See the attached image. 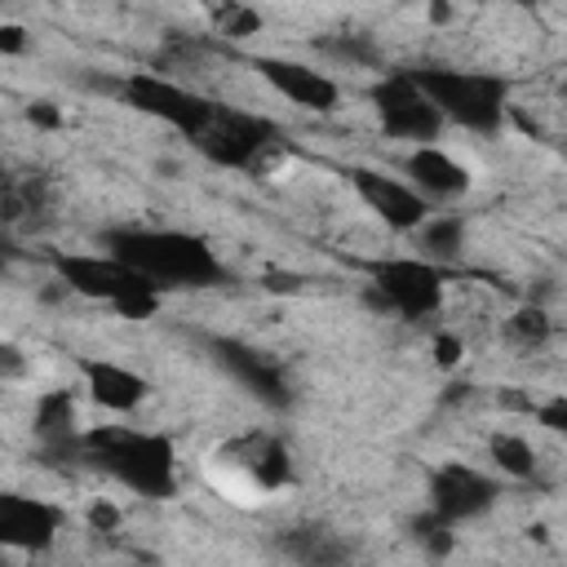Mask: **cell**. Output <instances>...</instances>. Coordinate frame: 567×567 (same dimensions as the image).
Returning <instances> with one entry per match:
<instances>
[{
    "label": "cell",
    "instance_id": "obj_1",
    "mask_svg": "<svg viewBox=\"0 0 567 567\" xmlns=\"http://www.w3.org/2000/svg\"><path fill=\"white\" fill-rule=\"evenodd\" d=\"M102 248L120 257L128 270L151 279L159 292L168 288H208L226 279L221 257L213 244L195 230H173V226H111L102 235Z\"/></svg>",
    "mask_w": 567,
    "mask_h": 567
},
{
    "label": "cell",
    "instance_id": "obj_2",
    "mask_svg": "<svg viewBox=\"0 0 567 567\" xmlns=\"http://www.w3.org/2000/svg\"><path fill=\"white\" fill-rule=\"evenodd\" d=\"M80 452L89 470H102L120 487L146 501H168L182 483L177 447L159 430H128V425H89L80 434Z\"/></svg>",
    "mask_w": 567,
    "mask_h": 567
},
{
    "label": "cell",
    "instance_id": "obj_3",
    "mask_svg": "<svg viewBox=\"0 0 567 567\" xmlns=\"http://www.w3.org/2000/svg\"><path fill=\"white\" fill-rule=\"evenodd\" d=\"M49 270L66 292H75L84 301H102L120 319L142 323V319H155L164 306V292L111 252H62L58 248V252H49Z\"/></svg>",
    "mask_w": 567,
    "mask_h": 567
},
{
    "label": "cell",
    "instance_id": "obj_4",
    "mask_svg": "<svg viewBox=\"0 0 567 567\" xmlns=\"http://www.w3.org/2000/svg\"><path fill=\"white\" fill-rule=\"evenodd\" d=\"M421 93L434 102L443 124H456L465 133L492 137L501 133L509 115V80L496 71H474V66H421L412 71Z\"/></svg>",
    "mask_w": 567,
    "mask_h": 567
},
{
    "label": "cell",
    "instance_id": "obj_5",
    "mask_svg": "<svg viewBox=\"0 0 567 567\" xmlns=\"http://www.w3.org/2000/svg\"><path fill=\"white\" fill-rule=\"evenodd\" d=\"M190 146L208 164L235 168V173H266L279 159H288V151H292L275 120H266L257 111H235V106H221V102H217L213 120L190 137Z\"/></svg>",
    "mask_w": 567,
    "mask_h": 567
},
{
    "label": "cell",
    "instance_id": "obj_6",
    "mask_svg": "<svg viewBox=\"0 0 567 567\" xmlns=\"http://www.w3.org/2000/svg\"><path fill=\"white\" fill-rule=\"evenodd\" d=\"M363 270H368L363 297L381 315H399V319L421 323V319H434L443 310V292H447L443 266H434L416 252H399V257H377Z\"/></svg>",
    "mask_w": 567,
    "mask_h": 567
},
{
    "label": "cell",
    "instance_id": "obj_7",
    "mask_svg": "<svg viewBox=\"0 0 567 567\" xmlns=\"http://www.w3.org/2000/svg\"><path fill=\"white\" fill-rule=\"evenodd\" d=\"M115 93H120L124 106H133L137 115L177 128L186 142H190V137L213 120V111H217V102H213L208 93H199V89H190V84H182V80H173V75H159V71H128V75L115 84Z\"/></svg>",
    "mask_w": 567,
    "mask_h": 567
},
{
    "label": "cell",
    "instance_id": "obj_8",
    "mask_svg": "<svg viewBox=\"0 0 567 567\" xmlns=\"http://www.w3.org/2000/svg\"><path fill=\"white\" fill-rule=\"evenodd\" d=\"M368 102L377 111V124L390 142H439L443 137V115L434 111V102L421 93L412 71H385L368 84Z\"/></svg>",
    "mask_w": 567,
    "mask_h": 567
},
{
    "label": "cell",
    "instance_id": "obj_9",
    "mask_svg": "<svg viewBox=\"0 0 567 567\" xmlns=\"http://www.w3.org/2000/svg\"><path fill=\"white\" fill-rule=\"evenodd\" d=\"M217 465L230 470L248 492H279L292 483V452L275 430H248L217 447Z\"/></svg>",
    "mask_w": 567,
    "mask_h": 567
},
{
    "label": "cell",
    "instance_id": "obj_10",
    "mask_svg": "<svg viewBox=\"0 0 567 567\" xmlns=\"http://www.w3.org/2000/svg\"><path fill=\"white\" fill-rule=\"evenodd\" d=\"M425 492H430V509L443 523H452V527H465V523L492 514L496 501H501V483L492 474H483L478 465H465V461L439 465L430 474V487Z\"/></svg>",
    "mask_w": 567,
    "mask_h": 567
},
{
    "label": "cell",
    "instance_id": "obj_11",
    "mask_svg": "<svg viewBox=\"0 0 567 567\" xmlns=\"http://www.w3.org/2000/svg\"><path fill=\"white\" fill-rule=\"evenodd\" d=\"M350 186H354V195L363 199V208H368L381 226H390V230H399V235H412V230L425 221V213L434 208V204H425V195H421L408 177L385 173V168L359 164V168L350 173Z\"/></svg>",
    "mask_w": 567,
    "mask_h": 567
},
{
    "label": "cell",
    "instance_id": "obj_12",
    "mask_svg": "<svg viewBox=\"0 0 567 567\" xmlns=\"http://www.w3.org/2000/svg\"><path fill=\"white\" fill-rule=\"evenodd\" d=\"M252 71L261 75V84L270 93H279L284 102H292L297 111H310V115H328L341 106V84L310 66V62H297V58H279V53H261L252 58Z\"/></svg>",
    "mask_w": 567,
    "mask_h": 567
},
{
    "label": "cell",
    "instance_id": "obj_13",
    "mask_svg": "<svg viewBox=\"0 0 567 567\" xmlns=\"http://www.w3.org/2000/svg\"><path fill=\"white\" fill-rule=\"evenodd\" d=\"M213 359H217L257 403H266V408H288V403H292L288 368H284L275 354H266V350H257V346H248V341H235V337H217V341H213Z\"/></svg>",
    "mask_w": 567,
    "mask_h": 567
},
{
    "label": "cell",
    "instance_id": "obj_14",
    "mask_svg": "<svg viewBox=\"0 0 567 567\" xmlns=\"http://www.w3.org/2000/svg\"><path fill=\"white\" fill-rule=\"evenodd\" d=\"M62 532V509L27 496V492H0V545L22 554H44Z\"/></svg>",
    "mask_w": 567,
    "mask_h": 567
},
{
    "label": "cell",
    "instance_id": "obj_15",
    "mask_svg": "<svg viewBox=\"0 0 567 567\" xmlns=\"http://www.w3.org/2000/svg\"><path fill=\"white\" fill-rule=\"evenodd\" d=\"M31 434L44 452V461H71V465H84V452H80V403L71 390H44L31 408Z\"/></svg>",
    "mask_w": 567,
    "mask_h": 567
},
{
    "label": "cell",
    "instance_id": "obj_16",
    "mask_svg": "<svg viewBox=\"0 0 567 567\" xmlns=\"http://www.w3.org/2000/svg\"><path fill=\"white\" fill-rule=\"evenodd\" d=\"M80 381H84L89 403H97V408H106V412H115V416L137 412V408L146 403V394H151V381H146L142 372H133L128 363L106 359V354L80 359Z\"/></svg>",
    "mask_w": 567,
    "mask_h": 567
},
{
    "label": "cell",
    "instance_id": "obj_17",
    "mask_svg": "<svg viewBox=\"0 0 567 567\" xmlns=\"http://www.w3.org/2000/svg\"><path fill=\"white\" fill-rule=\"evenodd\" d=\"M403 177L425 195V204H452L470 190V168L439 142H421L403 155Z\"/></svg>",
    "mask_w": 567,
    "mask_h": 567
},
{
    "label": "cell",
    "instance_id": "obj_18",
    "mask_svg": "<svg viewBox=\"0 0 567 567\" xmlns=\"http://www.w3.org/2000/svg\"><path fill=\"white\" fill-rule=\"evenodd\" d=\"M465 239H470V226L461 213H425V221L412 230V244H416V257L434 261V266H447L465 252Z\"/></svg>",
    "mask_w": 567,
    "mask_h": 567
},
{
    "label": "cell",
    "instance_id": "obj_19",
    "mask_svg": "<svg viewBox=\"0 0 567 567\" xmlns=\"http://www.w3.org/2000/svg\"><path fill=\"white\" fill-rule=\"evenodd\" d=\"M49 182L40 173L13 168L0 173V217L4 221H35L40 213H49Z\"/></svg>",
    "mask_w": 567,
    "mask_h": 567
},
{
    "label": "cell",
    "instance_id": "obj_20",
    "mask_svg": "<svg viewBox=\"0 0 567 567\" xmlns=\"http://www.w3.org/2000/svg\"><path fill=\"white\" fill-rule=\"evenodd\" d=\"M199 9H204L208 31L221 40H248L261 31V13L248 0H199Z\"/></svg>",
    "mask_w": 567,
    "mask_h": 567
},
{
    "label": "cell",
    "instance_id": "obj_21",
    "mask_svg": "<svg viewBox=\"0 0 567 567\" xmlns=\"http://www.w3.org/2000/svg\"><path fill=\"white\" fill-rule=\"evenodd\" d=\"M487 456H492L496 474H505V478H532L536 465H540L532 439H523L518 430H496V434L487 439Z\"/></svg>",
    "mask_w": 567,
    "mask_h": 567
},
{
    "label": "cell",
    "instance_id": "obj_22",
    "mask_svg": "<svg viewBox=\"0 0 567 567\" xmlns=\"http://www.w3.org/2000/svg\"><path fill=\"white\" fill-rule=\"evenodd\" d=\"M279 549L288 554V558H297V563H337V558H346V545L337 540V532H328V527H292L288 536H279Z\"/></svg>",
    "mask_w": 567,
    "mask_h": 567
},
{
    "label": "cell",
    "instance_id": "obj_23",
    "mask_svg": "<svg viewBox=\"0 0 567 567\" xmlns=\"http://www.w3.org/2000/svg\"><path fill=\"white\" fill-rule=\"evenodd\" d=\"M505 337H509L514 346H523V350H540V346L554 337V319H549L545 306L527 301V306H518V310L505 319Z\"/></svg>",
    "mask_w": 567,
    "mask_h": 567
},
{
    "label": "cell",
    "instance_id": "obj_24",
    "mask_svg": "<svg viewBox=\"0 0 567 567\" xmlns=\"http://www.w3.org/2000/svg\"><path fill=\"white\" fill-rule=\"evenodd\" d=\"M408 536L425 549V554H434V558H443L447 549H452V540H456V527L452 523H443L430 505H425V514H416L412 523H408Z\"/></svg>",
    "mask_w": 567,
    "mask_h": 567
},
{
    "label": "cell",
    "instance_id": "obj_25",
    "mask_svg": "<svg viewBox=\"0 0 567 567\" xmlns=\"http://www.w3.org/2000/svg\"><path fill=\"white\" fill-rule=\"evenodd\" d=\"M527 412H532L536 425H545L549 434H563V430H567V394H549L545 403H532Z\"/></svg>",
    "mask_w": 567,
    "mask_h": 567
},
{
    "label": "cell",
    "instance_id": "obj_26",
    "mask_svg": "<svg viewBox=\"0 0 567 567\" xmlns=\"http://www.w3.org/2000/svg\"><path fill=\"white\" fill-rule=\"evenodd\" d=\"M434 363L443 368V372H452V368H461V359H465V341L456 337V332H434Z\"/></svg>",
    "mask_w": 567,
    "mask_h": 567
},
{
    "label": "cell",
    "instance_id": "obj_27",
    "mask_svg": "<svg viewBox=\"0 0 567 567\" xmlns=\"http://www.w3.org/2000/svg\"><path fill=\"white\" fill-rule=\"evenodd\" d=\"M84 518H89V527H93V532H120V523H124V514H120V505H115V501H106V496H97V501H89V509H84Z\"/></svg>",
    "mask_w": 567,
    "mask_h": 567
},
{
    "label": "cell",
    "instance_id": "obj_28",
    "mask_svg": "<svg viewBox=\"0 0 567 567\" xmlns=\"http://www.w3.org/2000/svg\"><path fill=\"white\" fill-rule=\"evenodd\" d=\"M27 124H35V128H62V111H58V102H49V97H35V102H27Z\"/></svg>",
    "mask_w": 567,
    "mask_h": 567
},
{
    "label": "cell",
    "instance_id": "obj_29",
    "mask_svg": "<svg viewBox=\"0 0 567 567\" xmlns=\"http://www.w3.org/2000/svg\"><path fill=\"white\" fill-rule=\"evenodd\" d=\"M31 49V35H27V27L22 22H0V53H9V58H22Z\"/></svg>",
    "mask_w": 567,
    "mask_h": 567
},
{
    "label": "cell",
    "instance_id": "obj_30",
    "mask_svg": "<svg viewBox=\"0 0 567 567\" xmlns=\"http://www.w3.org/2000/svg\"><path fill=\"white\" fill-rule=\"evenodd\" d=\"M27 377V354L13 341H0V381H18Z\"/></svg>",
    "mask_w": 567,
    "mask_h": 567
},
{
    "label": "cell",
    "instance_id": "obj_31",
    "mask_svg": "<svg viewBox=\"0 0 567 567\" xmlns=\"http://www.w3.org/2000/svg\"><path fill=\"white\" fill-rule=\"evenodd\" d=\"M483 4H523V0H483Z\"/></svg>",
    "mask_w": 567,
    "mask_h": 567
},
{
    "label": "cell",
    "instance_id": "obj_32",
    "mask_svg": "<svg viewBox=\"0 0 567 567\" xmlns=\"http://www.w3.org/2000/svg\"><path fill=\"white\" fill-rule=\"evenodd\" d=\"M0 4H4V0H0Z\"/></svg>",
    "mask_w": 567,
    "mask_h": 567
}]
</instances>
